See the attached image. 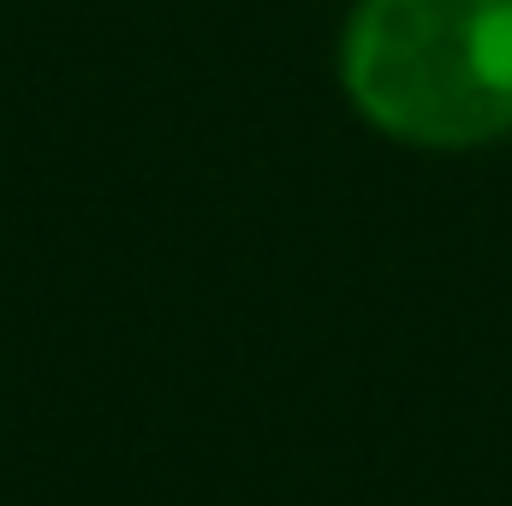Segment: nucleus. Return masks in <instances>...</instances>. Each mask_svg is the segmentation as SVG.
Listing matches in <instances>:
<instances>
[{
	"label": "nucleus",
	"instance_id": "obj_1",
	"mask_svg": "<svg viewBox=\"0 0 512 506\" xmlns=\"http://www.w3.org/2000/svg\"><path fill=\"white\" fill-rule=\"evenodd\" d=\"M340 78L376 131L471 149L512 131V0H358Z\"/></svg>",
	"mask_w": 512,
	"mask_h": 506
}]
</instances>
